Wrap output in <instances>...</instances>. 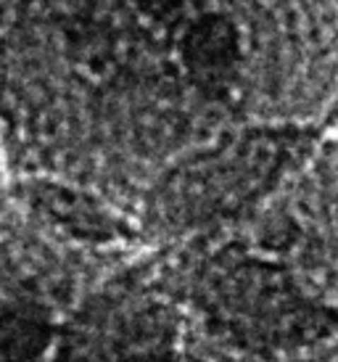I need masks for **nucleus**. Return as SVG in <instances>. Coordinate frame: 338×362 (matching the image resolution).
Returning <instances> with one entry per match:
<instances>
[{"label": "nucleus", "instance_id": "nucleus-5", "mask_svg": "<svg viewBox=\"0 0 338 362\" xmlns=\"http://www.w3.org/2000/svg\"><path fill=\"white\" fill-rule=\"evenodd\" d=\"M182 349V312L143 246L85 291L48 362H180Z\"/></svg>", "mask_w": 338, "mask_h": 362}, {"label": "nucleus", "instance_id": "nucleus-7", "mask_svg": "<svg viewBox=\"0 0 338 362\" xmlns=\"http://www.w3.org/2000/svg\"><path fill=\"white\" fill-rule=\"evenodd\" d=\"M180 362H338V336L283 354H230L204 349V346L185 341Z\"/></svg>", "mask_w": 338, "mask_h": 362}, {"label": "nucleus", "instance_id": "nucleus-3", "mask_svg": "<svg viewBox=\"0 0 338 362\" xmlns=\"http://www.w3.org/2000/svg\"><path fill=\"white\" fill-rule=\"evenodd\" d=\"M132 252L74 235L0 172V362H48L85 291Z\"/></svg>", "mask_w": 338, "mask_h": 362}, {"label": "nucleus", "instance_id": "nucleus-6", "mask_svg": "<svg viewBox=\"0 0 338 362\" xmlns=\"http://www.w3.org/2000/svg\"><path fill=\"white\" fill-rule=\"evenodd\" d=\"M225 230L289 264L338 307L336 135L325 132L275 191Z\"/></svg>", "mask_w": 338, "mask_h": 362}, {"label": "nucleus", "instance_id": "nucleus-2", "mask_svg": "<svg viewBox=\"0 0 338 362\" xmlns=\"http://www.w3.org/2000/svg\"><path fill=\"white\" fill-rule=\"evenodd\" d=\"M148 252L196 346L283 354L338 336V307L325 293L225 228Z\"/></svg>", "mask_w": 338, "mask_h": 362}, {"label": "nucleus", "instance_id": "nucleus-4", "mask_svg": "<svg viewBox=\"0 0 338 362\" xmlns=\"http://www.w3.org/2000/svg\"><path fill=\"white\" fill-rule=\"evenodd\" d=\"M330 130L259 127L193 153L153 182L135 211L146 249L228 228L280 185Z\"/></svg>", "mask_w": 338, "mask_h": 362}, {"label": "nucleus", "instance_id": "nucleus-1", "mask_svg": "<svg viewBox=\"0 0 338 362\" xmlns=\"http://www.w3.org/2000/svg\"><path fill=\"white\" fill-rule=\"evenodd\" d=\"M338 119V0H0V172L135 225L193 153Z\"/></svg>", "mask_w": 338, "mask_h": 362}]
</instances>
